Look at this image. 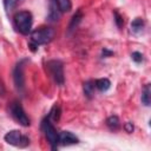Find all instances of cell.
Listing matches in <instances>:
<instances>
[{"label":"cell","instance_id":"cell-1","mask_svg":"<svg viewBox=\"0 0 151 151\" xmlns=\"http://www.w3.org/2000/svg\"><path fill=\"white\" fill-rule=\"evenodd\" d=\"M14 26L19 33L22 35H28L32 31V24H33V17L32 13L28 11H19L13 17Z\"/></svg>","mask_w":151,"mask_h":151},{"label":"cell","instance_id":"cell-2","mask_svg":"<svg viewBox=\"0 0 151 151\" xmlns=\"http://www.w3.org/2000/svg\"><path fill=\"white\" fill-rule=\"evenodd\" d=\"M29 34H31V42L39 46L51 42L54 39L55 31L52 27H39L33 32H31Z\"/></svg>","mask_w":151,"mask_h":151},{"label":"cell","instance_id":"cell-3","mask_svg":"<svg viewBox=\"0 0 151 151\" xmlns=\"http://www.w3.org/2000/svg\"><path fill=\"white\" fill-rule=\"evenodd\" d=\"M41 129H42V132L48 142V144L51 145V149L52 150H57L58 147V144H59V133L57 132L55 127L53 126L52 124V120L47 117H45L41 122Z\"/></svg>","mask_w":151,"mask_h":151},{"label":"cell","instance_id":"cell-4","mask_svg":"<svg viewBox=\"0 0 151 151\" xmlns=\"http://www.w3.org/2000/svg\"><path fill=\"white\" fill-rule=\"evenodd\" d=\"M46 68L48 70L50 76L53 78L54 83L59 86H63L65 83V77H64V65L60 60H50L46 63Z\"/></svg>","mask_w":151,"mask_h":151},{"label":"cell","instance_id":"cell-5","mask_svg":"<svg viewBox=\"0 0 151 151\" xmlns=\"http://www.w3.org/2000/svg\"><path fill=\"white\" fill-rule=\"evenodd\" d=\"M9 113L13 117V119L17 120L20 125H22V126H29L31 125V120H29L28 116L26 114L24 107L21 106L20 101L14 100V101L11 103V105H9Z\"/></svg>","mask_w":151,"mask_h":151},{"label":"cell","instance_id":"cell-6","mask_svg":"<svg viewBox=\"0 0 151 151\" xmlns=\"http://www.w3.org/2000/svg\"><path fill=\"white\" fill-rule=\"evenodd\" d=\"M5 142L9 145L17 146V147H26L29 145V138L25 134H22L19 130H11L8 131L5 137Z\"/></svg>","mask_w":151,"mask_h":151},{"label":"cell","instance_id":"cell-7","mask_svg":"<svg viewBox=\"0 0 151 151\" xmlns=\"http://www.w3.org/2000/svg\"><path fill=\"white\" fill-rule=\"evenodd\" d=\"M27 63V59H21L19 63H17L14 70H13V80L15 88L19 93H24L25 91V77H24V67Z\"/></svg>","mask_w":151,"mask_h":151},{"label":"cell","instance_id":"cell-8","mask_svg":"<svg viewBox=\"0 0 151 151\" xmlns=\"http://www.w3.org/2000/svg\"><path fill=\"white\" fill-rule=\"evenodd\" d=\"M78 143H79L78 137H76L71 131H61L59 133V144L64 146H68V145L78 144Z\"/></svg>","mask_w":151,"mask_h":151},{"label":"cell","instance_id":"cell-9","mask_svg":"<svg viewBox=\"0 0 151 151\" xmlns=\"http://www.w3.org/2000/svg\"><path fill=\"white\" fill-rule=\"evenodd\" d=\"M60 15H61V12L58 8L55 1L54 0H51V2H50V11H48V15H47L48 21L55 22V21H58L60 19Z\"/></svg>","mask_w":151,"mask_h":151},{"label":"cell","instance_id":"cell-10","mask_svg":"<svg viewBox=\"0 0 151 151\" xmlns=\"http://www.w3.org/2000/svg\"><path fill=\"white\" fill-rule=\"evenodd\" d=\"M105 123H106V126H107L111 131H117V130L120 127L119 118H118V116H116V114L107 117V119H106Z\"/></svg>","mask_w":151,"mask_h":151},{"label":"cell","instance_id":"cell-11","mask_svg":"<svg viewBox=\"0 0 151 151\" xmlns=\"http://www.w3.org/2000/svg\"><path fill=\"white\" fill-rule=\"evenodd\" d=\"M94 86L100 91V92H106L110 87H111V81L110 79L107 78H100V79H97L94 81Z\"/></svg>","mask_w":151,"mask_h":151},{"label":"cell","instance_id":"cell-12","mask_svg":"<svg viewBox=\"0 0 151 151\" xmlns=\"http://www.w3.org/2000/svg\"><path fill=\"white\" fill-rule=\"evenodd\" d=\"M94 87L96 86H94V81L93 80H87V81L84 83V86H83L84 94H85V97L87 99H92V97L94 94Z\"/></svg>","mask_w":151,"mask_h":151},{"label":"cell","instance_id":"cell-13","mask_svg":"<svg viewBox=\"0 0 151 151\" xmlns=\"http://www.w3.org/2000/svg\"><path fill=\"white\" fill-rule=\"evenodd\" d=\"M142 103L145 106H150V103H151V86H150V84H146L142 91Z\"/></svg>","mask_w":151,"mask_h":151},{"label":"cell","instance_id":"cell-14","mask_svg":"<svg viewBox=\"0 0 151 151\" xmlns=\"http://www.w3.org/2000/svg\"><path fill=\"white\" fill-rule=\"evenodd\" d=\"M81 19H83V12H81V9H78V11L74 13V15L72 17V19H71V22H70V25H68V31H70V32L73 31V29L79 25V22L81 21Z\"/></svg>","mask_w":151,"mask_h":151},{"label":"cell","instance_id":"cell-15","mask_svg":"<svg viewBox=\"0 0 151 151\" xmlns=\"http://www.w3.org/2000/svg\"><path fill=\"white\" fill-rule=\"evenodd\" d=\"M144 26H145V21H144L142 18H136V19L131 22V31H132L133 33L138 34V33H140V32L143 31Z\"/></svg>","mask_w":151,"mask_h":151},{"label":"cell","instance_id":"cell-16","mask_svg":"<svg viewBox=\"0 0 151 151\" xmlns=\"http://www.w3.org/2000/svg\"><path fill=\"white\" fill-rule=\"evenodd\" d=\"M58 8L60 9L61 13L64 12H70L71 8H72V4H71V0H54Z\"/></svg>","mask_w":151,"mask_h":151},{"label":"cell","instance_id":"cell-17","mask_svg":"<svg viewBox=\"0 0 151 151\" xmlns=\"http://www.w3.org/2000/svg\"><path fill=\"white\" fill-rule=\"evenodd\" d=\"M60 113H61L60 106L55 104V105H54V106L51 109V111H50V113H48V118H50L51 120L58 122V120L60 119Z\"/></svg>","mask_w":151,"mask_h":151},{"label":"cell","instance_id":"cell-18","mask_svg":"<svg viewBox=\"0 0 151 151\" xmlns=\"http://www.w3.org/2000/svg\"><path fill=\"white\" fill-rule=\"evenodd\" d=\"M19 1H20V0H2L5 11H6L7 13L12 12V11L15 8V6L19 4Z\"/></svg>","mask_w":151,"mask_h":151},{"label":"cell","instance_id":"cell-19","mask_svg":"<svg viewBox=\"0 0 151 151\" xmlns=\"http://www.w3.org/2000/svg\"><path fill=\"white\" fill-rule=\"evenodd\" d=\"M113 15H114V22H116L117 27H118V28H122L123 25H124V20H123V18H122V15H120L117 11L113 12Z\"/></svg>","mask_w":151,"mask_h":151},{"label":"cell","instance_id":"cell-20","mask_svg":"<svg viewBox=\"0 0 151 151\" xmlns=\"http://www.w3.org/2000/svg\"><path fill=\"white\" fill-rule=\"evenodd\" d=\"M131 59L136 63V64H140L143 60H144V57H143V54L140 53V52H133L132 54H131Z\"/></svg>","mask_w":151,"mask_h":151},{"label":"cell","instance_id":"cell-21","mask_svg":"<svg viewBox=\"0 0 151 151\" xmlns=\"http://www.w3.org/2000/svg\"><path fill=\"white\" fill-rule=\"evenodd\" d=\"M124 130H125L127 133H132L133 130H134V126H133V124H132L131 122H127V123L124 124Z\"/></svg>","mask_w":151,"mask_h":151},{"label":"cell","instance_id":"cell-22","mask_svg":"<svg viewBox=\"0 0 151 151\" xmlns=\"http://www.w3.org/2000/svg\"><path fill=\"white\" fill-rule=\"evenodd\" d=\"M101 55H103V58H107V57L113 55V52L110 51V50H107V48H103L101 50Z\"/></svg>","mask_w":151,"mask_h":151}]
</instances>
